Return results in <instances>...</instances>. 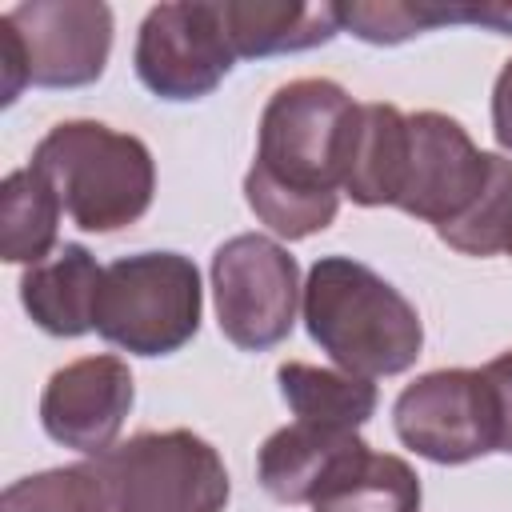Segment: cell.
Instances as JSON below:
<instances>
[{"label":"cell","mask_w":512,"mask_h":512,"mask_svg":"<svg viewBox=\"0 0 512 512\" xmlns=\"http://www.w3.org/2000/svg\"><path fill=\"white\" fill-rule=\"evenodd\" d=\"M484 376L492 384V400H496V420H500V444L496 452L512 456V348L500 352L496 360L484 364Z\"/></svg>","instance_id":"7402d4cb"},{"label":"cell","mask_w":512,"mask_h":512,"mask_svg":"<svg viewBox=\"0 0 512 512\" xmlns=\"http://www.w3.org/2000/svg\"><path fill=\"white\" fill-rule=\"evenodd\" d=\"M132 64L140 84L160 100L188 104L212 96L236 64L220 20V0L148 8L136 32Z\"/></svg>","instance_id":"9c48e42d"},{"label":"cell","mask_w":512,"mask_h":512,"mask_svg":"<svg viewBox=\"0 0 512 512\" xmlns=\"http://www.w3.org/2000/svg\"><path fill=\"white\" fill-rule=\"evenodd\" d=\"M404 124L408 112L396 104H360V128L352 144V164L344 180V196L360 208H392L400 156H404Z\"/></svg>","instance_id":"d6986e66"},{"label":"cell","mask_w":512,"mask_h":512,"mask_svg":"<svg viewBox=\"0 0 512 512\" xmlns=\"http://www.w3.org/2000/svg\"><path fill=\"white\" fill-rule=\"evenodd\" d=\"M136 400L132 372L120 356H84L56 368L40 392V424L44 432L80 452L104 456Z\"/></svg>","instance_id":"8fae6325"},{"label":"cell","mask_w":512,"mask_h":512,"mask_svg":"<svg viewBox=\"0 0 512 512\" xmlns=\"http://www.w3.org/2000/svg\"><path fill=\"white\" fill-rule=\"evenodd\" d=\"M404 448L432 464H468L500 444L496 400L484 368H436L416 376L392 404Z\"/></svg>","instance_id":"ba28073f"},{"label":"cell","mask_w":512,"mask_h":512,"mask_svg":"<svg viewBox=\"0 0 512 512\" xmlns=\"http://www.w3.org/2000/svg\"><path fill=\"white\" fill-rule=\"evenodd\" d=\"M60 196L44 172L16 168L0 184V256L8 264H44L56 252Z\"/></svg>","instance_id":"ac0fdd59"},{"label":"cell","mask_w":512,"mask_h":512,"mask_svg":"<svg viewBox=\"0 0 512 512\" xmlns=\"http://www.w3.org/2000/svg\"><path fill=\"white\" fill-rule=\"evenodd\" d=\"M336 20L364 44H404L440 24H480L500 36H512V4H412V0H384V4H336Z\"/></svg>","instance_id":"2e32d148"},{"label":"cell","mask_w":512,"mask_h":512,"mask_svg":"<svg viewBox=\"0 0 512 512\" xmlns=\"http://www.w3.org/2000/svg\"><path fill=\"white\" fill-rule=\"evenodd\" d=\"M200 272L180 252H136L104 268L92 328L132 356H172L200 332Z\"/></svg>","instance_id":"277c9868"},{"label":"cell","mask_w":512,"mask_h":512,"mask_svg":"<svg viewBox=\"0 0 512 512\" xmlns=\"http://www.w3.org/2000/svg\"><path fill=\"white\" fill-rule=\"evenodd\" d=\"M492 152H480L460 120L444 112H412L404 124V156L392 208L428 220L436 232L456 224L484 192Z\"/></svg>","instance_id":"30bf717a"},{"label":"cell","mask_w":512,"mask_h":512,"mask_svg":"<svg viewBox=\"0 0 512 512\" xmlns=\"http://www.w3.org/2000/svg\"><path fill=\"white\" fill-rule=\"evenodd\" d=\"M424 492L408 460L360 444L312 496V512H420Z\"/></svg>","instance_id":"9a60e30c"},{"label":"cell","mask_w":512,"mask_h":512,"mask_svg":"<svg viewBox=\"0 0 512 512\" xmlns=\"http://www.w3.org/2000/svg\"><path fill=\"white\" fill-rule=\"evenodd\" d=\"M464 256H512V160L492 152L484 192L448 228L436 232Z\"/></svg>","instance_id":"ffe728a7"},{"label":"cell","mask_w":512,"mask_h":512,"mask_svg":"<svg viewBox=\"0 0 512 512\" xmlns=\"http://www.w3.org/2000/svg\"><path fill=\"white\" fill-rule=\"evenodd\" d=\"M32 168L48 176L64 216L80 232L132 228L156 192V164L140 136L116 132L100 120H64L44 132Z\"/></svg>","instance_id":"3957f363"},{"label":"cell","mask_w":512,"mask_h":512,"mask_svg":"<svg viewBox=\"0 0 512 512\" xmlns=\"http://www.w3.org/2000/svg\"><path fill=\"white\" fill-rule=\"evenodd\" d=\"M492 136L504 152H512V60H504L492 84Z\"/></svg>","instance_id":"603a6c76"},{"label":"cell","mask_w":512,"mask_h":512,"mask_svg":"<svg viewBox=\"0 0 512 512\" xmlns=\"http://www.w3.org/2000/svg\"><path fill=\"white\" fill-rule=\"evenodd\" d=\"M360 444H364L360 432H340V428L292 420L288 428H276L260 444L256 480L280 504H312V496L320 492V484Z\"/></svg>","instance_id":"4fadbf2b"},{"label":"cell","mask_w":512,"mask_h":512,"mask_svg":"<svg viewBox=\"0 0 512 512\" xmlns=\"http://www.w3.org/2000/svg\"><path fill=\"white\" fill-rule=\"evenodd\" d=\"M228 44L240 56H284L328 44L340 32L336 4H288V0H220Z\"/></svg>","instance_id":"5bb4252c"},{"label":"cell","mask_w":512,"mask_h":512,"mask_svg":"<svg viewBox=\"0 0 512 512\" xmlns=\"http://www.w3.org/2000/svg\"><path fill=\"white\" fill-rule=\"evenodd\" d=\"M304 284L296 256L260 232H240L212 252V300L228 344L268 352L296 328Z\"/></svg>","instance_id":"52a82bcc"},{"label":"cell","mask_w":512,"mask_h":512,"mask_svg":"<svg viewBox=\"0 0 512 512\" xmlns=\"http://www.w3.org/2000/svg\"><path fill=\"white\" fill-rule=\"evenodd\" d=\"M92 460L112 512H224L232 496L220 452L192 428L136 432Z\"/></svg>","instance_id":"8992f818"},{"label":"cell","mask_w":512,"mask_h":512,"mask_svg":"<svg viewBox=\"0 0 512 512\" xmlns=\"http://www.w3.org/2000/svg\"><path fill=\"white\" fill-rule=\"evenodd\" d=\"M0 512H112L96 460L20 476L4 488Z\"/></svg>","instance_id":"44dd1931"},{"label":"cell","mask_w":512,"mask_h":512,"mask_svg":"<svg viewBox=\"0 0 512 512\" xmlns=\"http://www.w3.org/2000/svg\"><path fill=\"white\" fill-rule=\"evenodd\" d=\"M112 52V8L100 0H32L0 16V100L32 88L96 84Z\"/></svg>","instance_id":"5b68a950"},{"label":"cell","mask_w":512,"mask_h":512,"mask_svg":"<svg viewBox=\"0 0 512 512\" xmlns=\"http://www.w3.org/2000/svg\"><path fill=\"white\" fill-rule=\"evenodd\" d=\"M356 128L360 104L336 80L304 76L268 96L244 176V200L268 232L304 240L336 220Z\"/></svg>","instance_id":"6da1fadb"},{"label":"cell","mask_w":512,"mask_h":512,"mask_svg":"<svg viewBox=\"0 0 512 512\" xmlns=\"http://www.w3.org/2000/svg\"><path fill=\"white\" fill-rule=\"evenodd\" d=\"M100 280L104 268L84 244H60L44 264H32L20 276V304L40 332L72 340L92 332Z\"/></svg>","instance_id":"7c38bea8"},{"label":"cell","mask_w":512,"mask_h":512,"mask_svg":"<svg viewBox=\"0 0 512 512\" xmlns=\"http://www.w3.org/2000/svg\"><path fill=\"white\" fill-rule=\"evenodd\" d=\"M276 384L292 416L304 424L360 432L376 412V384L344 368H316L304 360H288L276 368Z\"/></svg>","instance_id":"e0dca14e"},{"label":"cell","mask_w":512,"mask_h":512,"mask_svg":"<svg viewBox=\"0 0 512 512\" xmlns=\"http://www.w3.org/2000/svg\"><path fill=\"white\" fill-rule=\"evenodd\" d=\"M300 312L312 344L364 380L408 372L424 348L416 304L352 256H320L308 268Z\"/></svg>","instance_id":"7a4b0ae2"}]
</instances>
